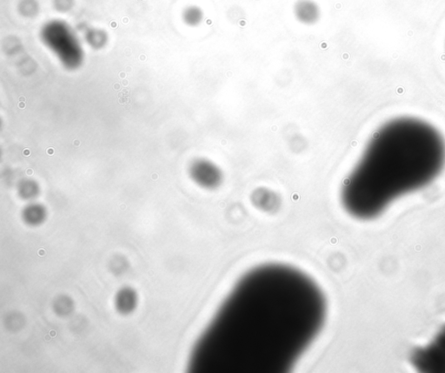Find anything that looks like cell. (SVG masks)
<instances>
[{"label": "cell", "mask_w": 445, "mask_h": 373, "mask_svg": "<svg viewBox=\"0 0 445 373\" xmlns=\"http://www.w3.org/2000/svg\"><path fill=\"white\" fill-rule=\"evenodd\" d=\"M296 19L302 24L312 25L319 20V6L313 0H297L293 8Z\"/></svg>", "instance_id": "obj_6"}, {"label": "cell", "mask_w": 445, "mask_h": 373, "mask_svg": "<svg viewBox=\"0 0 445 373\" xmlns=\"http://www.w3.org/2000/svg\"><path fill=\"white\" fill-rule=\"evenodd\" d=\"M445 166V139L429 123L395 118L374 134L342 191L351 215L370 219L432 182Z\"/></svg>", "instance_id": "obj_2"}, {"label": "cell", "mask_w": 445, "mask_h": 373, "mask_svg": "<svg viewBox=\"0 0 445 373\" xmlns=\"http://www.w3.org/2000/svg\"><path fill=\"white\" fill-rule=\"evenodd\" d=\"M39 193V187L35 181L26 179L20 182L19 186V194L25 200H33Z\"/></svg>", "instance_id": "obj_10"}, {"label": "cell", "mask_w": 445, "mask_h": 373, "mask_svg": "<svg viewBox=\"0 0 445 373\" xmlns=\"http://www.w3.org/2000/svg\"><path fill=\"white\" fill-rule=\"evenodd\" d=\"M316 282L284 264L253 268L236 284L195 346L198 373H286L326 317Z\"/></svg>", "instance_id": "obj_1"}, {"label": "cell", "mask_w": 445, "mask_h": 373, "mask_svg": "<svg viewBox=\"0 0 445 373\" xmlns=\"http://www.w3.org/2000/svg\"><path fill=\"white\" fill-rule=\"evenodd\" d=\"M19 9L24 16H33L36 14L37 10L36 0H23L20 3Z\"/></svg>", "instance_id": "obj_12"}, {"label": "cell", "mask_w": 445, "mask_h": 373, "mask_svg": "<svg viewBox=\"0 0 445 373\" xmlns=\"http://www.w3.org/2000/svg\"><path fill=\"white\" fill-rule=\"evenodd\" d=\"M417 362L425 370L445 371V330L429 348L418 354Z\"/></svg>", "instance_id": "obj_5"}, {"label": "cell", "mask_w": 445, "mask_h": 373, "mask_svg": "<svg viewBox=\"0 0 445 373\" xmlns=\"http://www.w3.org/2000/svg\"><path fill=\"white\" fill-rule=\"evenodd\" d=\"M42 38L66 68L76 69L81 65L84 58L81 45L66 24L57 21L50 23L43 30Z\"/></svg>", "instance_id": "obj_3"}, {"label": "cell", "mask_w": 445, "mask_h": 373, "mask_svg": "<svg viewBox=\"0 0 445 373\" xmlns=\"http://www.w3.org/2000/svg\"><path fill=\"white\" fill-rule=\"evenodd\" d=\"M190 175L194 182L204 188H214L222 179V173L219 167L203 158L195 160L190 165Z\"/></svg>", "instance_id": "obj_4"}, {"label": "cell", "mask_w": 445, "mask_h": 373, "mask_svg": "<svg viewBox=\"0 0 445 373\" xmlns=\"http://www.w3.org/2000/svg\"><path fill=\"white\" fill-rule=\"evenodd\" d=\"M23 219L29 225H39L46 219L47 212L45 207L37 203L29 204L23 211Z\"/></svg>", "instance_id": "obj_8"}, {"label": "cell", "mask_w": 445, "mask_h": 373, "mask_svg": "<svg viewBox=\"0 0 445 373\" xmlns=\"http://www.w3.org/2000/svg\"><path fill=\"white\" fill-rule=\"evenodd\" d=\"M138 294L130 287H125L117 292L115 298V305L119 313L129 314L138 305Z\"/></svg>", "instance_id": "obj_7"}, {"label": "cell", "mask_w": 445, "mask_h": 373, "mask_svg": "<svg viewBox=\"0 0 445 373\" xmlns=\"http://www.w3.org/2000/svg\"><path fill=\"white\" fill-rule=\"evenodd\" d=\"M203 19L204 12L199 6L191 5L183 12V20L189 26H198L202 23Z\"/></svg>", "instance_id": "obj_9"}, {"label": "cell", "mask_w": 445, "mask_h": 373, "mask_svg": "<svg viewBox=\"0 0 445 373\" xmlns=\"http://www.w3.org/2000/svg\"><path fill=\"white\" fill-rule=\"evenodd\" d=\"M86 37H87V41L89 42L90 45H93L95 48H100L106 45V33L100 30L90 31Z\"/></svg>", "instance_id": "obj_11"}, {"label": "cell", "mask_w": 445, "mask_h": 373, "mask_svg": "<svg viewBox=\"0 0 445 373\" xmlns=\"http://www.w3.org/2000/svg\"><path fill=\"white\" fill-rule=\"evenodd\" d=\"M73 0H55V5L57 10L65 12L72 7Z\"/></svg>", "instance_id": "obj_13"}]
</instances>
